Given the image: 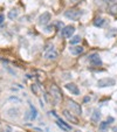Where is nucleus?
<instances>
[{
  "instance_id": "39448f33",
  "label": "nucleus",
  "mask_w": 117,
  "mask_h": 132,
  "mask_svg": "<svg viewBox=\"0 0 117 132\" xmlns=\"http://www.w3.org/2000/svg\"><path fill=\"white\" fill-rule=\"evenodd\" d=\"M50 13L49 12H45V13H42L40 15V18H39V25H47L48 22L50 21Z\"/></svg>"
},
{
  "instance_id": "7ed1b4c3",
  "label": "nucleus",
  "mask_w": 117,
  "mask_h": 132,
  "mask_svg": "<svg viewBox=\"0 0 117 132\" xmlns=\"http://www.w3.org/2000/svg\"><path fill=\"white\" fill-rule=\"evenodd\" d=\"M115 85V80L114 78H110V77H105V78H102L97 82V86L99 88H104V86H111Z\"/></svg>"
},
{
  "instance_id": "6e6552de",
  "label": "nucleus",
  "mask_w": 117,
  "mask_h": 132,
  "mask_svg": "<svg viewBox=\"0 0 117 132\" xmlns=\"http://www.w3.org/2000/svg\"><path fill=\"white\" fill-rule=\"evenodd\" d=\"M66 89L69 90V91H70L71 94H74V95H80V90H79L77 85L74 84V83H67V84H66Z\"/></svg>"
},
{
  "instance_id": "f03ea898",
  "label": "nucleus",
  "mask_w": 117,
  "mask_h": 132,
  "mask_svg": "<svg viewBox=\"0 0 117 132\" xmlns=\"http://www.w3.org/2000/svg\"><path fill=\"white\" fill-rule=\"evenodd\" d=\"M65 16L70 19V20L76 21L82 16V11H80V9H68V11L65 12Z\"/></svg>"
},
{
  "instance_id": "4468645a",
  "label": "nucleus",
  "mask_w": 117,
  "mask_h": 132,
  "mask_svg": "<svg viewBox=\"0 0 117 132\" xmlns=\"http://www.w3.org/2000/svg\"><path fill=\"white\" fill-rule=\"evenodd\" d=\"M100 117H101V115H100V111L99 110H95L94 111V114H92L91 116V120L94 122V123H97L100 119Z\"/></svg>"
},
{
  "instance_id": "20e7f679",
  "label": "nucleus",
  "mask_w": 117,
  "mask_h": 132,
  "mask_svg": "<svg viewBox=\"0 0 117 132\" xmlns=\"http://www.w3.org/2000/svg\"><path fill=\"white\" fill-rule=\"evenodd\" d=\"M68 105H69L70 110L73 111L75 115H77V116H79V115L82 114V109H81L80 104H79V103H76L75 101H71V99H70V101L68 102Z\"/></svg>"
},
{
  "instance_id": "ddd939ff",
  "label": "nucleus",
  "mask_w": 117,
  "mask_h": 132,
  "mask_svg": "<svg viewBox=\"0 0 117 132\" xmlns=\"http://www.w3.org/2000/svg\"><path fill=\"white\" fill-rule=\"evenodd\" d=\"M70 53L73 55H80L83 53V48L80 46H75V47H71L70 48Z\"/></svg>"
},
{
  "instance_id": "1a4fd4ad",
  "label": "nucleus",
  "mask_w": 117,
  "mask_h": 132,
  "mask_svg": "<svg viewBox=\"0 0 117 132\" xmlns=\"http://www.w3.org/2000/svg\"><path fill=\"white\" fill-rule=\"evenodd\" d=\"M36 116H37V111H36V109L33 106V105H29V112H28V115L26 116V118L27 119H29V120H34L35 118H36Z\"/></svg>"
},
{
  "instance_id": "f8f14e48",
  "label": "nucleus",
  "mask_w": 117,
  "mask_h": 132,
  "mask_svg": "<svg viewBox=\"0 0 117 132\" xmlns=\"http://www.w3.org/2000/svg\"><path fill=\"white\" fill-rule=\"evenodd\" d=\"M56 125H57L58 127H61L63 131H70V130H71L70 125H68L67 123H65V122H63V120H61V119L56 120Z\"/></svg>"
},
{
  "instance_id": "412c9836",
  "label": "nucleus",
  "mask_w": 117,
  "mask_h": 132,
  "mask_svg": "<svg viewBox=\"0 0 117 132\" xmlns=\"http://www.w3.org/2000/svg\"><path fill=\"white\" fill-rule=\"evenodd\" d=\"M81 0H70V1H69V3L71 4V5H76L77 3H80Z\"/></svg>"
},
{
  "instance_id": "0eeeda50",
  "label": "nucleus",
  "mask_w": 117,
  "mask_h": 132,
  "mask_svg": "<svg viewBox=\"0 0 117 132\" xmlns=\"http://www.w3.org/2000/svg\"><path fill=\"white\" fill-rule=\"evenodd\" d=\"M89 62L92 65H101L102 64V60H101L99 54H91V55L89 56Z\"/></svg>"
},
{
  "instance_id": "b1692460",
  "label": "nucleus",
  "mask_w": 117,
  "mask_h": 132,
  "mask_svg": "<svg viewBox=\"0 0 117 132\" xmlns=\"http://www.w3.org/2000/svg\"><path fill=\"white\" fill-rule=\"evenodd\" d=\"M89 99H90L89 97H86V98H84V102H88V101H89Z\"/></svg>"
},
{
  "instance_id": "f3484780",
  "label": "nucleus",
  "mask_w": 117,
  "mask_h": 132,
  "mask_svg": "<svg viewBox=\"0 0 117 132\" xmlns=\"http://www.w3.org/2000/svg\"><path fill=\"white\" fill-rule=\"evenodd\" d=\"M81 41V37L80 35H76V36H74L73 39L70 40V45H76V43H79Z\"/></svg>"
},
{
  "instance_id": "9d476101",
  "label": "nucleus",
  "mask_w": 117,
  "mask_h": 132,
  "mask_svg": "<svg viewBox=\"0 0 117 132\" xmlns=\"http://www.w3.org/2000/svg\"><path fill=\"white\" fill-rule=\"evenodd\" d=\"M62 114H63V116H65L66 118H67V119L69 120V122H70V123L79 124V119H77V118H76V117H75V116H73V115H71L70 112H69V111L65 110V111H63V112H62Z\"/></svg>"
},
{
  "instance_id": "5701e85b",
  "label": "nucleus",
  "mask_w": 117,
  "mask_h": 132,
  "mask_svg": "<svg viewBox=\"0 0 117 132\" xmlns=\"http://www.w3.org/2000/svg\"><path fill=\"white\" fill-rule=\"evenodd\" d=\"M4 20H5L4 15H3V14H0V24H3V22H4Z\"/></svg>"
},
{
  "instance_id": "f257e3e1",
  "label": "nucleus",
  "mask_w": 117,
  "mask_h": 132,
  "mask_svg": "<svg viewBox=\"0 0 117 132\" xmlns=\"http://www.w3.org/2000/svg\"><path fill=\"white\" fill-rule=\"evenodd\" d=\"M49 91H50L52 97L54 98V101H55V103H60V102L62 101V92H61V90H60V88H58L57 85L52 84Z\"/></svg>"
},
{
  "instance_id": "dca6fc26",
  "label": "nucleus",
  "mask_w": 117,
  "mask_h": 132,
  "mask_svg": "<svg viewBox=\"0 0 117 132\" xmlns=\"http://www.w3.org/2000/svg\"><path fill=\"white\" fill-rule=\"evenodd\" d=\"M16 16H18V11H16V9L9 11V13H8V18L9 19H15Z\"/></svg>"
},
{
  "instance_id": "2eb2a0df",
  "label": "nucleus",
  "mask_w": 117,
  "mask_h": 132,
  "mask_svg": "<svg viewBox=\"0 0 117 132\" xmlns=\"http://www.w3.org/2000/svg\"><path fill=\"white\" fill-rule=\"evenodd\" d=\"M94 25H95L96 27H102V26L104 25V20L102 18H97L95 21H94Z\"/></svg>"
},
{
  "instance_id": "a211bd4d",
  "label": "nucleus",
  "mask_w": 117,
  "mask_h": 132,
  "mask_svg": "<svg viewBox=\"0 0 117 132\" xmlns=\"http://www.w3.org/2000/svg\"><path fill=\"white\" fill-rule=\"evenodd\" d=\"M109 11H110V13L112 15H117V4H114V5L110 7Z\"/></svg>"
},
{
  "instance_id": "aec40b11",
  "label": "nucleus",
  "mask_w": 117,
  "mask_h": 132,
  "mask_svg": "<svg viewBox=\"0 0 117 132\" xmlns=\"http://www.w3.org/2000/svg\"><path fill=\"white\" fill-rule=\"evenodd\" d=\"M32 91H34L35 94H39V88L36 86V84H33V85H32Z\"/></svg>"
},
{
  "instance_id": "9b49d317",
  "label": "nucleus",
  "mask_w": 117,
  "mask_h": 132,
  "mask_svg": "<svg viewBox=\"0 0 117 132\" xmlns=\"http://www.w3.org/2000/svg\"><path fill=\"white\" fill-rule=\"evenodd\" d=\"M45 56H46V58H48V60H56L57 56H58V54L54 48H52V49H49L46 54H45Z\"/></svg>"
},
{
  "instance_id": "423d86ee",
  "label": "nucleus",
  "mask_w": 117,
  "mask_h": 132,
  "mask_svg": "<svg viewBox=\"0 0 117 132\" xmlns=\"http://www.w3.org/2000/svg\"><path fill=\"white\" fill-rule=\"evenodd\" d=\"M74 32H75V28L73 26H67V27H65L62 29V35L66 39H70V36L74 34Z\"/></svg>"
},
{
  "instance_id": "6ab92c4d",
  "label": "nucleus",
  "mask_w": 117,
  "mask_h": 132,
  "mask_svg": "<svg viewBox=\"0 0 117 132\" xmlns=\"http://www.w3.org/2000/svg\"><path fill=\"white\" fill-rule=\"evenodd\" d=\"M108 125H109L108 122H102V123L100 124V130H102V131H105V130L108 129Z\"/></svg>"
},
{
  "instance_id": "4be33fe9",
  "label": "nucleus",
  "mask_w": 117,
  "mask_h": 132,
  "mask_svg": "<svg viewBox=\"0 0 117 132\" xmlns=\"http://www.w3.org/2000/svg\"><path fill=\"white\" fill-rule=\"evenodd\" d=\"M56 26H57L60 29H61V28H63V24H62V22H56Z\"/></svg>"
}]
</instances>
